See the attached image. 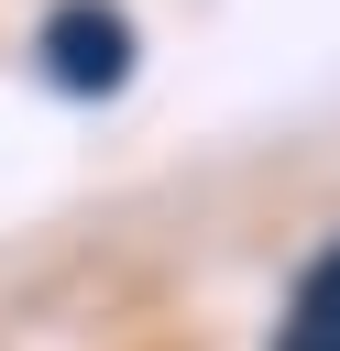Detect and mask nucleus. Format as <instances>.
<instances>
[{
	"label": "nucleus",
	"instance_id": "1",
	"mask_svg": "<svg viewBox=\"0 0 340 351\" xmlns=\"http://www.w3.org/2000/svg\"><path fill=\"white\" fill-rule=\"evenodd\" d=\"M44 77H55L66 99H110V88L132 77V22H121L110 0H66V11L44 22Z\"/></svg>",
	"mask_w": 340,
	"mask_h": 351
},
{
	"label": "nucleus",
	"instance_id": "2",
	"mask_svg": "<svg viewBox=\"0 0 340 351\" xmlns=\"http://www.w3.org/2000/svg\"><path fill=\"white\" fill-rule=\"evenodd\" d=\"M274 351H340V241L296 274V296H285V318H274Z\"/></svg>",
	"mask_w": 340,
	"mask_h": 351
}]
</instances>
